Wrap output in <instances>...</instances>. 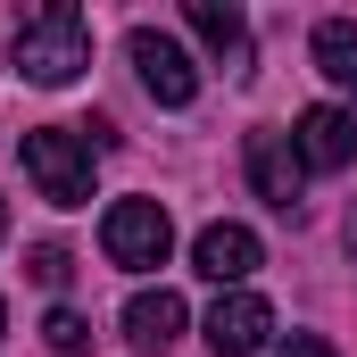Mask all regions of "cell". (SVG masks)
<instances>
[{
  "label": "cell",
  "instance_id": "1",
  "mask_svg": "<svg viewBox=\"0 0 357 357\" xmlns=\"http://www.w3.org/2000/svg\"><path fill=\"white\" fill-rule=\"evenodd\" d=\"M8 59H17V75H25V84H42V91L75 84V75L91 67V17L75 8V0H42V8L17 25Z\"/></svg>",
  "mask_w": 357,
  "mask_h": 357
},
{
  "label": "cell",
  "instance_id": "2",
  "mask_svg": "<svg viewBox=\"0 0 357 357\" xmlns=\"http://www.w3.org/2000/svg\"><path fill=\"white\" fill-rule=\"evenodd\" d=\"M91 158H100L91 125H33L25 133V175H33V191L50 208H84L91 199Z\"/></svg>",
  "mask_w": 357,
  "mask_h": 357
},
{
  "label": "cell",
  "instance_id": "3",
  "mask_svg": "<svg viewBox=\"0 0 357 357\" xmlns=\"http://www.w3.org/2000/svg\"><path fill=\"white\" fill-rule=\"evenodd\" d=\"M100 250H108V266H125V274H158L167 250H175V216L158 199H116L100 216Z\"/></svg>",
  "mask_w": 357,
  "mask_h": 357
},
{
  "label": "cell",
  "instance_id": "4",
  "mask_svg": "<svg viewBox=\"0 0 357 357\" xmlns=\"http://www.w3.org/2000/svg\"><path fill=\"white\" fill-rule=\"evenodd\" d=\"M125 59H133V75H142V91H150L158 108H191V100H199V59L183 50L175 33L133 25V33H125Z\"/></svg>",
  "mask_w": 357,
  "mask_h": 357
},
{
  "label": "cell",
  "instance_id": "5",
  "mask_svg": "<svg viewBox=\"0 0 357 357\" xmlns=\"http://www.w3.org/2000/svg\"><path fill=\"white\" fill-rule=\"evenodd\" d=\"M241 158H250V191H258L266 208H282V216H299V191H307V167H299V142H291L282 125H258Z\"/></svg>",
  "mask_w": 357,
  "mask_h": 357
},
{
  "label": "cell",
  "instance_id": "6",
  "mask_svg": "<svg viewBox=\"0 0 357 357\" xmlns=\"http://www.w3.org/2000/svg\"><path fill=\"white\" fill-rule=\"evenodd\" d=\"M191 266L208 274L216 291H250V274L266 266V241H258L250 225H225V216H216V225H199V241H191Z\"/></svg>",
  "mask_w": 357,
  "mask_h": 357
},
{
  "label": "cell",
  "instance_id": "7",
  "mask_svg": "<svg viewBox=\"0 0 357 357\" xmlns=\"http://www.w3.org/2000/svg\"><path fill=\"white\" fill-rule=\"evenodd\" d=\"M291 142H299V167H307V175H341V167L357 158V108H333V100L299 108Z\"/></svg>",
  "mask_w": 357,
  "mask_h": 357
},
{
  "label": "cell",
  "instance_id": "8",
  "mask_svg": "<svg viewBox=\"0 0 357 357\" xmlns=\"http://www.w3.org/2000/svg\"><path fill=\"white\" fill-rule=\"evenodd\" d=\"M274 333V307L258 299V291H225L216 307H208V349L216 357H258Z\"/></svg>",
  "mask_w": 357,
  "mask_h": 357
},
{
  "label": "cell",
  "instance_id": "9",
  "mask_svg": "<svg viewBox=\"0 0 357 357\" xmlns=\"http://www.w3.org/2000/svg\"><path fill=\"white\" fill-rule=\"evenodd\" d=\"M183 25H191L233 75H250V17H241L233 0H183Z\"/></svg>",
  "mask_w": 357,
  "mask_h": 357
},
{
  "label": "cell",
  "instance_id": "10",
  "mask_svg": "<svg viewBox=\"0 0 357 357\" xmlns=\"http://www.w3.org/2000/svg\"><path fill=\"white\" fill-rule=\"evenodd\" d=\"M125 333H133V349H175V333H183V299L158 282V291H133L125 299Z\"/></svg>",
  "mask_w": 357,
  "mask_h": 357
},
{
  "label": "cell",
  "instance_id": "11",
  "mask_svg": "<svg viewBox=\"0 0 357 357\" xmlns=\"http://www.w3.org/2000/svg\"><path fill=\"white\" fill-rule=\"evenodd\" d=\"M307 50H316V75H324L333 91H349V100H357V25H349V17H324Z\"/></svg>",
  "mask_w": 357,
  "mask_h": 357
},
{
  "label": "cell",
  "instance_id": "12",
  "mask_svg": "<svg viewBox=\"0 0 357 357\" xmlns=\"http://www.w3.org/2000/svg\"><path fill=\"white\" fill-rule=\"evenodd\" d=\"M42 341H50L59 357H84L91 349V324L75 316V307H50V316H42Z\"/></svg>",
  "mask_w": 357,
  "mask_h": 357
},
{
  "label": "cell",
  "instance_id": "13",
  "mask_svg": "<svg viewBox=\"0 0 357 357\" xmlns=\"http://www.w3.org/2000/svg\"><path fill=\"white\" fill-rule=\"evenodd\" d=\"M25 266H33V282H50V291H59V282H67V250H59V241H42Z\"/></svg>",
  "mask_w": 357,
  "mask_h": 357
},
{
  "label": "cell",
  "instance_id": "14",
  "mask_svg": "<svg viewBox=\"0 0 357 357\" xmlns=\"http://www.w3.org/2000/svg\"><path fill=\"white\" fill-rule=\"evenodd\" d=\"M274 357H341V349H333V341H316V333H291Z\"/></svg>",
  "mask_w": 357,
  "mask_h": 357
},
{
  "label": "cell",
  "instance_id": "15",
  "mask_svg": "<svg viewBox=\"0 0 357 357\" xmlns=\"http://www.w3.org/2000/svg\"><path fill=\"white\" fill-rule=\"evenodd\" d=\"M349 250H357V216H349Z\"/></svg>",
  "mask_w": 357,
  "mask_h": 357
},
{
  "label": "cell",
  "instance_id": "16",
  "mask_svg": "<svg viewBox=\"0 0 357 357\" xmlns=\"http://www.w3.org/2000/svg\"><path fill=\"white\" fill-rule=\"evenodd\" d=\"M0 333H8V307H0Z\"/></svg>",
  "mask_w": 357,
  "mask_h": 357
},
{
  "label": "cell",
  "instance_id": "17",
  "mask_svg": "<svg viewBox=\"0 0 357 357\" xmlns=\"http://www.w3.org/2000/svg\"><path fill=\"white\" fill-rule=\"evenodd\" d=\"M0 233H8V208H0Z\"/></svg>",
  "mask_w": 357,
  "mask_h": 357
}]
</instances>
